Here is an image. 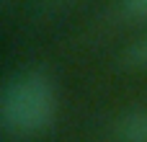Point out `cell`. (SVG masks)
<instances>
[{
	"instance_id": "cell-1",
	"label": "cell",
	"mask_w": 147,
	"mask_h": 142,
	"mask_svg": "<svg viewBox=\"0 0 147 142\" xmlns=\"http://www.w3.org/2000/svg\"><path fill=\"white\" fill-rule=\"evenodd\" d=\"M59 114V96L49 75L26 70L13 75L0 96V127L10 140L47 135Z\"/></svg>"
},
{
	"instance_id": "cell-2",
	"label": "cell",
	"mask_w": 147,
	"mask_h": 142,
	"mask_svg": "<svg viewBox=\"0 0 147 142\" xmlns=\"http://www.w3.org/2000/svg\"><path fill=\"white\" fill-rule=\"evenodd\" d=\"M116 142H147V106L121 114L114 124Z\"/></svg>"
},
{
	"instance_id": "cell-3",
	"label": "cell",
	"mask_w": 147,
	"mask_h": 142,
	"mask_svg": "<svg viewBox=\"0 0 147 142\" xmlns=\"http://www.w3.org/2000/svg\"><path fill=\"white\" fill-rule=\"evenodd\" d=\"M121 65L127 70H147V36L134 41L124 54H121Z\"/></svg>"
},
{
	"instance_id": "cell-4",
	"label": "cell",
	"mask_w": 147,
	"mask_h": 142,
	"mask_svg": "<svg viewBox=\"0 0 147 142\" xmlns=\"http://www.w3.org/2000/svg\"><path fill=\"white\" fill-rule=\"evenodd\" d=\"M121 13L129 21H147V0H121Z\"/></svg>"
}]
</instances>
